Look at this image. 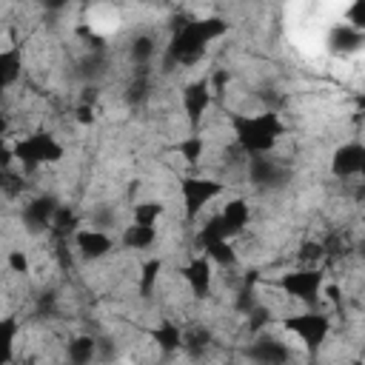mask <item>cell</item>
Wrapping results in <instances>:
<instances>
[{
    "label": "cell",
    "mask_w": 365,
    "mask_h": 365,
    "mask_svg": "<svg viewBox=\"0 0 365 365\" xmlns=\"http://www.w3.org/2000/svg\"><path fill=\"white\" fill-rule=\"evenodd\" d=\"M228 31V23L222 17H182V23H174V34L163 51V66L182 68L202 60L211 40L222 37Z\"/></svg>",
    "instance_id": "6da1fadb"
},
{
    "label": "cell",
    "mask_w": 365,
    "mask_h": 365,
    "mask_svg": "<svg viewBox=\"0 0 365 365\" xmlns=\"http://www.w3.org/2000/svg\"><path fill=\"white\" fill-rule=\"evenodd\" d=\"M228 123H231L237 148H240L245 157L271 154L274 145L279 143V137H285V131H288V125L282 123V117H279L274 108L259 111V114H240V111H231V114H228Z\"/></svg>",
    "instance_id": "7a4b0ae2"
},
{
    "label": "cell",
    "mask_w": 365,
    "mask_h": 365,
    "mask_svg": "<svg viewBox=\"0 0 365 365\" xmlns=\"http://www.w3.org/2000/svg\"><path fill=\"white\" fill-rule=\"evenodd\" d=\"M282 325H285L288 334H294V336L305 345V351H308L311 359L319 356V351H322V345H325V339H328V334H331V317H328L325 311L291 314V317L282 319Z\"/></svg>",
    "instance_id": "3957f363"
},
{
    "label": "cell",
    "mask_w": 365,
    "mask_h": 365,
    "mask_svg": "<svg viewBox=\"0 0 365 365\" xmlns=\"http://www.w3.org/2000/svg\"><path fill=\"white\" fill-rule=\"evenodd\" d=\"M66 154L63 143L57 137H51L48 131H34L29 137H20L11 148V157L17 163H23L26 168H37V165H51L60 163Z\"/></svg>",
    "instance_id": "277c9868"
},
{
    "label": "cell",
    "mask_w": 365,
    "mask_h": 365,
    "mask_svg": "<svg viewBox=\"0 0 365 365\" xmlns=\"http://www.w3.org/2000/svg\"><path fill=\"white\" fill-rule=\"evenodd\" d=\"M225 191V182L214 180V177H182L180 180V194H182V205H185V222H194L202 208L217 200Z\"/></svg>",
    "instance_id": "5b68a950"
},
{
    "label": "cell",
    "mask_w": 365,
    "mask_h": 365,
    "mask_svg": "<svg viewBox=\"0 0 365 365\" xmlns=\"http://www.w3.org/2000/svg\"><path fill=\"white\" fill-rule=\"evenodd\" d=\"M322 282H325V274L319 268H299V271H285L277 277V288L291 297V299H299L305 305H314L319 299V291H322Z\"/></svg>",
    "instance_id": "8992f818"
},
{
    "label": "cell",
    "mask_w": 365,
    "mask_h": 365,
    "mask_svg": "<svg viewBox=\"0 0 365 365\" xmlns=\"http://www.w3.org/2000/svg\"><path fill=\"white\" fill-rule=\"evenodd\" d=\"M245 171H248L251 185H254V188H259V191L282 188V185L291 180V165H288L285 160H279V157H271V154L248 157Z\"/></svg>",
    "instance_id": "52a82bcc"
},
{
    "label": "cell",
    "mask_w": 365,
    "mask_h": 365,
    "mask_svg": "<svg viewBox=\"0 0 365 365\" xmlns=\"http://www.w3.org/2000/svg\"><path fill=\"white\" fill-rule=\"evenodd\" d=\"M245 356L248 362L254 365H291L294 359V351L288 342H282L279 336L268 334V331H259L251 336L248 348H245Z\"/></svg>",
    "instance_id": "ba28073f"
},
{
    "label": "cell",
    "mask_w": 365,
    "mask_h": 365,
    "mask_svg": "<svg viewBox=\"0 0 365 365\" xmlns=\"http://www.w3.org/2000/svg\"><path fill=\"white\" fill-rule=\"evenodd\" d=\"M211 103H214V94H211L208 77L191 80V83L182 88V111H185V120H188V125H191V134H200L202 117H205V111L211 108Z\"/></svg>",
    "instance_id": "9c48e42d"
},
{
    "label": "cell",
    "mask_w": 365,
    "mask_h": 365,
    "mask_svg": "<svg viewBox=\"0 0 365 365\" xmlns=\"http://www.w3.org/2000/svg\"><path fill=\"white\" fill-rule=\"evenodd\" d=\"M365 168V148L359 140H351V143H342L334 157H331V174L336 180H351V177H359Z\"/></svg>",
    "instance_id": "30bf717a"
},
{
    "label": "cell",
    "mask_w": 365,
    "mask_h": 365,
    "mask_svg": "<svg viewBox=\"0 0 365 365\" xmlns=\"http://www.w3.org/2000/svg\"><path fill=\"white\" fill-rule=\"evenodd\" d=\"M57 208H60V202H57L51 194H37V197H31V200L23 205V211H20L23 225H26L29 231H48V228H51V220H54V214H57Z\"/></svg>",
    "instance_id": "8fae6325"
},
{
    "label": "cell",
    "mask_w": 365,
    "mask_h": 365,
    "mask_svg": "<svg viewBox=\"0 0 365 365\" xmlns=\"http://www.w3.org/2000/svg\"><path fill=\"white\" fill-rule=\"evenodd\" d=\"M74 245H77V251H80L83 259H91L94 262V259H103V257H108L114 251V237L106 234V231H100V228H77Z\"/></svg>",
    "instance_id": "7c38bea8"
},
{
    "label": "cell",
    "mask_w": 365,
    "mask_h": 365,
    "mask_svg": "<svg viewBox=\"0 0 365 365\" xmlns=\"http://www.w3.org/2000/svg\"><path fill=\"white\" fill-rule=\"evenodd\" d=\"M214 265L202 257V254H197L188 265H182L180 268V274H182V279L188 282V288H191V294H194V299H208L211 297V285H214Z\"/></svg>",
    "instance_id": "4fadbf2b"
},
{
    "label": "cell",
    "mask_w": 365,
    "mask_h": 365,
    "mask_svg": "<svg viewBox=\"0 0 365 365\" xmlns=\"http://www.w3.org/2000/svg\"><path fill=\"white\" fill-rule=\"evenodd\" d=\"M217 217H220V222H222L225 237L234 240L237 234L245 231V225H248V220H251V208H248V202H245L242 197H234V200H228V202L222 205V211H220Z\"/></svg>",
    "instance_id": "5bb4252c"
},
{
    "label": "cell",
    "mask_w": 365,
    "mask_h": 365,
    "mask_svg": "<svg viewBox=\"0 0 365 365\" xmlns=\"http://www.w3.org/2000/svg\"><path fill=\"white\" fill-rule=\"evenodd\" d=\"M362 46H365V31H359V29H354V26H348V23H339V26H334V29L328 31V48H331L334 54L348 57V54L359 51Z\"/></svg>",
    "instance_id": "9a60e30c"
},
{
    "label": "cell",
    "mask_w": 365,
    "mask_h": 365,
    "mask_svg": "<svg viewBox=\"0 0 365 365\" xmlns=\"http://www.w3.org/2000/svg\"><path fill=\"white\" fill-rule=\"evenodd\" d=\"M154 91V74H151V66H140L134 68L128 86H125V100L131 106H143Z\"/></svg>",
    "instance_id": "2e32d148"
},
{
    "label": "cell",
    "mask_w": 365,
    "mask_h": 365,
    "mask_svg": "<svg viewBox=\"0 0 365 365\" xmlns=\"http://www.w3.org/2000/svg\"><path fill=\"white\" fill-rule=\"evenodd\" d=\"M23 74V48L11 46V48H0V91L11 88Z\"/></svg>",
    "instance_id": "e0dca14e"
},
{
    "label": "cell",
    "mask_w": 365,
    "mask_h": 365,
    "mask_svg": "<svg viewBox=\"0 0 365 365\" xmlns=\"http://www.w3.org/2000/svg\"><path fill=\"white\" fill-rule=\"evenodd\" d=\"M211 342H214V334H211L205 325H194V328L182 331V345H180V348H182L191 359H202V356L208 354Z\"/></svg>",
    "instance_id": "ac0fdd59"
},
{
    "label": "cell",
    "mask_w": 365,
    "mask_h": 365,
    "mask_svg": "<svg viewBox=\"0 0 365 365\" xmlns=\"http://www.w3.org/2000/svg\"><path fill=\"white\" fill-rule=\"evenodd\" d=\"M151 339L157 342V348L163 354H174L182 345V328L174 319H160V325L151 328Z\"/></svg>",
    "instance_id": "d6986e66"
},
{
    "label": "cell",
    "mask_w": 365,
    "mask_h": 365,
    "mask_svg": "<svg viewBox=\"0 0 365 365\" xmlns=\"http://www.w3.org/2000/svg\"><path fill=\"white\" fill-rule=\"evenodd\" d=\"M154 240H157V228H151V225H137V222L125 225L123 234H120V242H123L128 251H145V248L154 245Z\"/></svg>",
    "instance_id": "ffe728a7"
},
{
    "label": "cell",
    "mask_w": 365,
    "mask_h": 365,
    "mask_svg": "<svg viewBox=\"0 0 365 365\" xmlns=\"http://www.w3.org/2000/svg\"><path fill=\"white\" fill-rule=\"evenodd\" d=\"M202 257L211 262V265H220V268H237V251L231 245V240H214L202 248Z\"/></svg>",
    "instance_id": "44dd1931"
},
{
    "label": "cell",
    "mask_w": 365,
    "mask_h": 365,
    "mask_svg": "<svg viewBox=\"0 0 365 365\" xmlns=\"http://www.w3.org/2000/svg\"><path fill=\"white\" fill-rule=\"evenodd\" d=\"M66 354H68V362L71 365H91V359L97 356V339L88 336V334H80V336H74L68 342Z\"/></svg>",
    "instance_id": "7402d4cb"
},
{
    "label": "cell",
    "mask_w": 365,
    "mask_h": 365,
    "mask_svg": "<svg viewBox=\"0 0 365 365\" xmlns=\"http://www.w3.org/2000/svg\"><path fill=\"white\" fill-rule=\"evenodd\" d=\"M77 228H80V222H77L74 208H71V205H60L57 214H54V220H51V228H48V231L57 237V242H66L68 237L77 234Z\"/></svg>",
    "instance_id": "603a6c76"
},
{
    "label": "cell",
    "mask_w": 365,
    "mask_h": 365,
    "mask_svg": "<svg viewBox=\"0 0 365 365\" xmlns=\"http://www.w3.org/2000/svg\"><path fill=\"white\" fill-rule=\"evenodd\" d=\"M17 334H20V322L14 317H0V365H11Z\"/></svg>",
    "instance_id": "cb8c5ba5"
},
{
    "label": "cell",
    "mask_w": 365,
    "mask_h": 365,
    "mask_svg": "<svg viewBox=\"0 0 365 365\" xmlns=\"http://www.w3.org/2000/svg\"><path fill=\"white\" fill-rule=\"evenodd\" d=\"M154 54H157V40H154L151 34H137V37L128 43V57H131L134 68L148 66Z\"/></svg>",
    "instance_id": "d4e9b609"
},
{
    "label": "cell",
    "mask_w": 365,
    "mask_h": 365,
    "mask_svg": "<svg viewBox=\"0 0 365 365\" xmlns=\"http://www.w3.org/2000/svg\"><path fill=\"white\" fill-rule=\"evenodd\" d=\"M160 274H163V259H145L140 265V274H137V291H140V297H151L157 291Z\"/></svg>",
    "instance_id": "484cf974"
},
{
    "label": "cell",
    "mask_w": 365,
    "mask_h": 365,
    "mask_svg": "<svg viewBox=\"0 0 365 365\" xmlns=\"http://www.w3.org/2000/svg\"><path fill=\"white\" fill-rule=\"evenodd\" d=\"M177 151H180V157H182L188 165H197V163L202 160V154H205V140H202V134H188V137H182V140L177 143Z\"/></svg>",
    "instance_id": "4316f807"
},
{
    "label": "cell",
    "mask_w": 365,
    "mask_h": 365,
    "mask_svg": "<svg viewBox=\"0 0 365 365\" xmlns=\"http://www.w3.org/2000/svg\"><path fill=\"white\" fill-rule=\"evenodd\" d=\"M165 214V205L160 200H143L134 205V222L137 225H157V220Z\"/></svg>",
    "instance_id": "83f0119b"
},
{
    "label": "cell",
    "mask_w": 365,
    "mask_h": 365,
    "mask_svg": "<svg viewBox=\"0 0 365 365\" xmlns=\"http://www.w3.org/2000/svg\"><path fill=\"white\" fill-rule=\"evenodd\" d=\"M271 322H274V311H271L268 305H259V302H257L251 311H245V328L251 331V336L259 334V331H265Z\"/></svg>",
    "instance_id": "f1b7e54d"
},
{
    "label": "cell",
    "mask_w": 365,
    "mask_h": 365,
    "mask_svg": "<svg viewBox=\"0 0 365 365\" xmlns=\"http://www.w3.org/2000/svg\"><path fill=\"white\" fill-rule=\"evenodd\" d=\"M23 188H26L23 177H17V174H14V171H9V168H3V171H0V191H3L6 197H20V194H23Z\"/></svg>",
    "instance_id": "f546056e"
},
{
    "label": "cell",
    "mask_w": 365,
    "mask_h": 365,
    "mask_svg": "<svg viewBox=\"0 0 365 365\" xmlns=\"http://www.w3.org/2000/svg\"><path fill=\"white\" fill-rule=\"evenodd\" d=\"M6 262H9V268H11L14 274H29V271H31V262H29L26 251H9Z\"/></svg>",
    "instance_id": "4dcf8cb0"
},
{
    "label": "cell",
    "mask_w": 365,
    "mask_h": 365,
    "mask_svg": "<svg viewBox=\"0 0 365 365\" xmlns=\"http://www.w3.org/2000/svg\"><path fill=\"white\" fill-rule=\"evenodd\" d=\"M302 262H319L322 257H325V251H322V242H302V248H299V254H297Z\"/></svg>",
    "instance_id": "1f68e13d"
},
{
    "label": "cell",
    "mask_w": 365,
    "mask_h": 365,
    "mask_svg": "<svg viewBox=\"0 0 365 365\" xmlns=\"http://www.w3.org/2000/svg\"><path fill=\"white\" fill-rule=\"evenodd\" d=\"M77 123H80V125H91V123H94V106L80 103V106H77Z\"/></svg>",
    "instance_id": "d6a6232c"
},
{
    "label": "cell",
    "mask_w": 365,
    "mask_h": 365,
    "mask_svg": "<svg viewBox=\"0 0 365 365\" xmlns=\"http://www.w3.org/2000/svg\"><path fill=\"white\" fill-rule=\"evenodd\" d=\"M11 160H14V157H11V151H9L6 145H0V171H3V168H9V163H11Z\"/></svg>",
    "instance_id": "836d02e7"
},
{
    "label": "cell",
    "mask_w": 365,
    "mask_h": 365,
    "mask_svg": "<svg viewBox=\"0 0 365 365\" xmlns=\"http://www.w3.org/2000/svg\"><path fill=\"white\" fill-rule=\"evenodd\" d=\"M6 128H9V123H6V117L0 114V145H3V134H6Z\"/></svg>",
    "instance_id": "e575fe53"
},
{
    "label": "cell",
    "mask_w": 365,
    "mask_h": 365,
    "mask_svg": "<svg viewBox=\"0 0 365 365\" xmlns=\"http://www.w3.org/2000/svg\"><path fill=\"white\" fill-rule=\"evenodd\" d=\"M348 365H362V359H354V362H348Z\"/></svg>",
    "instance_id": "d590c367"
}]
</instances>
